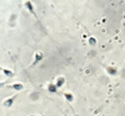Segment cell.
Instances as JSON below:
<instances>
[{
	"mask_svg": "<svg viewBox=\"0 0 125 116\" xmlns=\"http://www.w3.org/2000/svg\"><path fill=\"white\" fill-rule=\"evenodd\" d=\"M43 59H44V53L41 52V51H38V52H36V53H34V55H33L32 66H34V65H37L38 63H40Z\"/></svg>",
	"mask_w": 125,
	"mask_h": 116,
	"instance_id": "1",
	"label": "cell"
},
{
	"mask_svg": "<svg viewBox=\"0 0 125 116\" xmlns=\"http://www.w3.org/2000/svg\"><path fill=\"white\" fill-rule=\"evenodd\" d=\"M17 95H18V93H16L15 95H13V96H10V98L4 99V102H3V106L6 107V108H10L11 106H13L15 99H17Z\"/></svg>",
	"mask_w": 125,
	"mask_h": 116,
	"instance_id": "2",
	"label": "cell"
},
{
	"mask_svg": "<svg viewBox=\"0 0 125 116\" xmlns=\"http://www.w3.org/2000/svg\"><path fill=\"white\" fill-rule=\"evenodd\" d=\"M105 71H106V73L109 76H116L118 74V68L114 66V65H106L105 66Z\"/></svg>",
	"mask_w": 125,
	"mask_h": 116,
	"instance_id": "3",
	"label": "cell"
},
{
	"mask_svg": "<svg viewBox=\"0 0 125 116\" xmlns=\"http://www.w3.org/2000/svg\"><path fill=\"white\" fill-rule=\"evenodd\" d=\"M57 89H58V88L55 85V83L50 82V83L47 84V90H48V92H50V93H56Z\"/></svg>",
	"mask_w": 125,
	"mask_h": 116,
	"instance_id": "4",
	"label": "cell"
},
{
	"mask_svg": "<svg viewBox=\"0 0 125 116\" xmlns=\"http://www.w3.org/2000/svg\"><path fill=\"white\" fill-rule=\"evenodd\" d=\"M9 87L13 88V89L16 90V91H21L23 88H24V85H23L22 83H13L11 85H10Z\"/></svg>",
	"mask_w": 125,
	"mask_h": 116,
	"instance_id": "5",
	"label": "cell"
},
{
	"mask_svg": "<svg viewBox=\"0 0 125 116\" xmlns=\"http://www.w3.org/2000/svg\"><path fill=\"white\" fill-rule=\"evenodd\" d=\"M24 5L26 6L27 10H28V11H30V13L32 14L33 16H36V17H37L36 13H34V7H33V4H32V2H30V1H26V2L24 3Z\"/></svg>",
	"mask_w": 125,
	"mask_h": 116,
	"instance_id": "6",
	"label": "cell"
},
{
	"mask_svg": "<svg viewBox=\"0 0 125 116\" xmlns=\"http://www.w3.org/2000/svg\"><path fill=\"white\" fill-rule=\"evenodd\" d=\"M65 82H66V80H65V78L62 76H60V77H57V78L55 79V85L57 86V88H61L62 85L65 84Z\"/></svg>",
	"mask_w": 125,
	"mask_h": 116,
	"instance_id": "7",
	"label": "cell"
},
{
	"mask_svg": "<svg viewBox=\"0 0 125 116\" xmlns=\"http://www.w3.org/2000/svg\"><path fill=\"white\" fill-rule=\"evenodd\" d=\"M64 96H65L66 100H68V102H73L74 100V95H73L72 92L66 91V92H64Z\"/></svg>",
	"mask_w": 125,
	"mask_h": 116,
	"instance_id": "8",
	"label": "cell"
},
{
	"mask_svg": "<svg viewBox=\"0 0 125 116\" xmlns=\"http://www.w3.org/2000/svg\"><path fill=\"white\" fill-rule=\"evenodd\" d=\"M1 71H2L3 74H4L6 77H9V78H10V77H14V72H13V71H10V69H9V68L3 67Z\"/></svg>",
	"mask_w": 125,
	"mask_h": 116,
	"instance_id": "9",
	"label": "cell"
},
{
	"mask_svg": "<svg viewBox=\"0 0 125 116\" xmlns=\"http://www.w3.org/2000/svg\"><path fill=\"white\" fill-rule=\"evenodd\" d=\"M29 116H37V115H34V114H31V115H29Z\"/></svg>",
	"mask_w": 125,
	"mask_h": 116,
	"instance_id": "10",
	"label": "cell"
}]
</instances>
